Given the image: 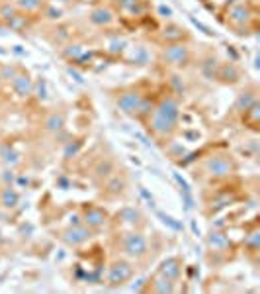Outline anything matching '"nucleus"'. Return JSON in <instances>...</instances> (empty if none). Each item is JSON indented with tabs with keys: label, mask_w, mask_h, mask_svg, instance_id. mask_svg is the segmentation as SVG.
<instances>
[{
	"label": "nucleus",
	"mask_w": 260,
	"mask_h": 294,
	"mask_svg": "<svg viewBox=\"0 0 260 294\" xmlns=\"http://www.w3.org/2000/svg\"><path fill=\"white\" fill-rule=\"evenodd\" d=\"M178 114H180V108L178 102L174 98H164L157 110L153 112L151 120H149V126L153 129V133L157 136H166L176 128V122H178Z\"/></svg>",
	"instance_id": "nucleus-1"
},
{
	"label": "nucleus",
	"mask_w": 260,
	"mask_h": 294,
	"mask_svg": "<svg viewBox=\"0 0 260 294\" xmlns=\"http://www.w3.org/2000/svg\"><path fill=\"white\" fill-rule=\"evenodd\" d=\"M233 171H235V165L227 155H213L206 161V173H210L215 179L229 177Z\"/></svg>",
	"instance_id": "nucleus-2"
},
{
	"label": "nucleus",
	"mask_w": 260,
	"mask_h": 294,
	"mask_svg": "<svg viewBox=\"0 0 260 294\" xmlns=\"http://www.w3.org/2000/svg\"><path fill=\"white\" fill-rule=\"evenodd\" d=\"M133 277V265L127 261H115L111 263L110 271H108V284L110 286H122Z\"/></svg>",
	"instance_id": "nucleus-3"
},
{
	"label": "nucleus",
	"mask_w": 260,
	"mask_h": 294,
	"mask_svg": "<svg viewBox=\"0 0 260 294\" xmlns=\"http://www.w3.org/2000/svg\"><path fill=\"white\" fill-rule=\"evenodd\" d=\"M124 251L127 253L129 257H143L147 253V239L143 233L139 231H131V233H125L124 237Z\"/></svg>",
	"instance_id": "nucleus-4"
},
{
	"label": "nucleus",
	"mask_w": 260,
	"mask_h": 294,
	"mask_svg": "<svg viewBox=\"0 0 260 294\" xmlns=\"http://www.w3.org/2000/svg\"><path fill=\"white\" fill-rule=\"evenodd\" d=\"M92 231L90 228H84V226H74V228H69V230L63 233V239L69 243V245H80L90 239Z\"/></svg>",
	"instance_id": "nucleus-5"
},
{
	"label": "nucleus",
	"mask_w": 260,
	"mask_h": 294,
	"mask_svg": "<svg viewBox=\"0 0 260 294\" xmlns=\"http://www.w3.org/2000/svg\"><path fill=\"white\" fill-rule=\"evenodd\" d=\"M141 104V96L137 92H124L120 98H118V108L125 112V114H137V108Z\"/></svg>",
	"instance_id": "nucleus-6"
},
{
	"label": "nucleus",
	"mask_w": 260,
	"mask_h": 294,
	"mask_svg": "<svg viewBox=\"0 0 260 294\" xmlns=\"http://www.w3.org/2000/svg\"><path fill=\"white\" fill-rule=\"evenodd\" d=\"M164 61L170 65H184L188 61V47L184 45H170V47H166L164 49Z\"/></svg>",
	"instance_id": "nucleus-7"
},
{
	"label": "nucleus",
	"mask_w": 260,
	"mask_h": 294,
	"mask_svg": "<svg viewBox=\"0 0 260 294\" xmlns=\"http://www.w3.org/2000/svg\"><path fill=\"white\" fill-rule=\"evenodd\" d=\"M106 222H108V214L102 208L90 206L84 212V224H86L88 228H102Z\"/></svg>",
	"instance_id": "nucleus-8"
},
{
	"label": "nucleus",
	"mask_w": 260,
	"mask_h": 294,
	"mask_svg": "<svg viewBox=\"0 0 260 294\" xmlns=\"http://www.w3.org/2000/svg\"><path fill=\"white\" fill-rule=\"evenodd\" d=\"M159 275L170 279V281H176V279L180 277V261H178L176 257H170V259L162 261L161 269H159Z\"/></svg>",
	"instance_id": "nucleus-9"
},
{
	"label": "nucleus",
	"mask_w": 260,
	"mask_h": 294,
	"mask_svg": "<svg viewBox=\"0 0 260 294\" xmlns=\"http://www.w3.org/2000/svg\"><path fill=\"white\" fill-rule=\"evenodd\" d=\"M151 290H155V292H174V281L159 275L157 279H153V282H151Z\"/></svg>",
	"instance_id": "nucleus-10"
},
{
	"label": "nucleus",
	"mask_w": 260,
	"mask_h": 294,
	"mask_svg": "<svg viewBox=\"0 0 260 294\" xmlns=\"http://www.w3.org/2000/svg\"><path fill=\"white\" fill-rule=\"evenodd\" d=\"M208 243H210L211 249H215V251H223V249L229 247V239H227V235H223V233H219V231H211L210 237H208Z\"/></svg>",
	"instance_id": "nucleus-11"
},
{
	"label": "nucleus",
	"mask_w": 260,
	"mask_h": 294,
	"mask_svg": "<svg viewBox=\"0 0 260 294\" xmlns=\"http://www.w3.org/2000/svg\"><path fill=\"white\" fill-rule=\"evenodd\" d=\"M0 204L4 206V208H14V206L18 204V194L12 189H4V191L0 192Z\"/></svg>",
	"instance_id": "nucleus-12"
},
{
	"label": "nucleus",
	"mask_w": 260,
	"mask_h": 294,
	"mask_svg": "<svg viewBox=\"0 0 260 294\" xmlns=\"http://www.w3.org/2000/svg\"><path fill=\"white\" fill-rule=\"evenodd\" d=\"M92 22L94 24H110L111 22V12L110 10H104V8H100V10H94L92 12Z\"/></svg>",
	"instance_id": "nucleus-13"
},
{
	"label": "nucleus",
	"mask_w": 260,
	"mask_h": 294,
	"mask_svg": "<svg viewBox=\"0 0 260 294\" xmlns=\"http://www.w3.org/2000/svg\"><path fill=\"white\" fill-rule=\"evenodd\" d=\"M122 218H127V220H125L127 224H135L137 218H139V212L131 210V208H127V210H124V212H122Z\"/></svg>",
	"instance_id": "nucleus-14"
},
{
	"label": "nucleus",
	"mask_w": 260,
	"mask_h": 294,
	"mask_svg": "<svg viewBox=\"0 0 260 294\" xmlns=\"http://www.w3.org/2000/svg\"><path fill=\"white\" fill-rule=\"evenodd\" d=\"M61 124H63V118H61V116H59V118H57V116H53L49 122H47L49 129H59V128H61Z\"/></svg>",
	"instance_id": "nucleus-15"
},
{
	"label": "nucleus",
	"mask_w": 260,
	"mask_h": 294,
	"mask_svg": "<svg viewBox=\"0 0 260 294\" xmlns=\"http://www.w3.org/2000/svg\"><path fill=\"white\" fill-rule=\"evenodd\" d=\"M133 4H137V0H120V6H122V8H127V6H133Z\"/></svg>",
	"instance_id": "nucleus-16"
}]
</instances>
